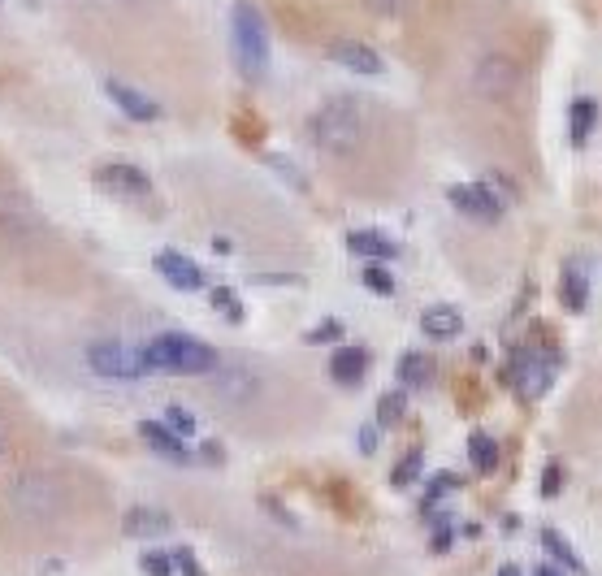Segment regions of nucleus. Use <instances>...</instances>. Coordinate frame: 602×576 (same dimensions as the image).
I'll return each instance as SVG.
<instances>
[{
  "instance_id": "nucleus-1",
  "label": "nucleus",
  "mask_w": 602,
  "mask_h": 576,
  "mask_svg": "<svg viewBox=\"0 0 602 576\" xmlns=\"http://www.w3.org/2000/svg\"><path fill=\"white\" fill-rule=\"evenodd\" d=\"M143 364L148 373H174V377H204V373H217V351L200 343L191 334H156L148 347H143Z\"/></svg>"
},
{
  "instance_id": "nucleus-2",
  "label": "nucleus",
  "mask_w": 602,
  "mask_h": 576,
  "mask_svg": "<svg viewBox=\"0 0 602 576\" xmlns=\"http://www.w3.org/2000/svg\"><path fill=\"white\" fill-rule=\"evenodd\" d=\"M312 139H317L325 156H351L364 139V109L351 96L321 104L317 117H312Z\"/></svg>"
},
{
  "instance_id": "nucleus-3",
  "label": "nucleus",
  "mask_w": 602,
  "mask_h": 576,
  "mask_svg": "<svg viewBox=\"0 0 602 576\" xmlns=\"http://www.w3.org/2000/svg\"><path fill=\"white\" fill-rule=\"evenodd\" d=\"M230 31H234V61L247 78H260L269 65V31H265V18L252 0H239L230 13Z\"/></svg>"
},
{
  "instance_id": "nucleus-4",
  "label": "nucleus",
  "mask_w": 602,
  "mask_h": 576,
  "mask_svg": "<svg viewBox=\"0 0 602 576\" xmlns=\"http://www.w3.org/2000/svg\"><path fill=\"white\" fill-rule=\"evenodd\" d=\"M87 364L96 369L100 377H113V382H139L148 377V364H143V347H126L117 338H104L87 351Z\"/></svg>"
},
{
  "instance_id": "nucleus-5",
  "label": "nucleus",
  "mask_w": 602,
  "mask_h": 576,
  "mask_svg": "<svg viewBox=\"0 0 602 576\" xmlns=\"http://www.w3.org/2000/svg\"><path fill=\"white\" fill-rule=\"evenodd\" d=\"M96 187L104 195H113V200H122V204H143V200H152V178L143 174L139 165H130V161H109V165H100L96 169Z\"/></svg>"
},
{
  "instance_id": "nucleus-6",
  "label": "nucleus",
  "mask_w": 602,
  "mask_h": 576,
  "mask_svg": "<svg viewBox=\"0 0 602 576\" xmlns=\"http://www.w3.org/2000/svg\"><path fill=\"white\" fill-rule=\"evenodd\" d=\"M507 369H512V373H507V382L516 386V395H520V399H542L546 390H551V382H555L551 356H542V351H533V347L516 351Z\"/></svg>"
},
{
  "instance_id": "nucleus-7",
  "label": "nucleus",
  "mask_w": 602,
  "mask_h": 576,
  "mask_svg": "<svg viewBox=\"0 0 602 576\" xmlns=\"http://www.w3.org/2000/svg\"><path fill=\"white\" fill-rule=\"evenodd\" d=\"M447 200L460 208L464 217L473 221H486V226H494V221H503V195H494L486 182H455V187L447 191Z\"/></svg>"
},
{
  "instance_id": "nucleus-8",
  "label": "nucleus",
  "mask_w": 602,
  "mask_h": 576,
  "mask_svg": "<svg viewBox=\"0 0 602 576\" xmlns=\"http://www.w3.org/2000/svg\"><path fill=\"white\" fill-rule=\"evenodd\" d=\"M156 273H161L169 286H178V291H204V269L195 265L191 256H182V252H161V256H156Z\"/></svg>"
},
{
  "instance_id": "nucleus-9",
  "label": "nucleus",
  "mask_w": 602,
  "mask_h": 576,
  "mask_svg": "<svg viewBox=\"0 0 602 576\" xmlns=\"http://www.w3.org/2000/svg\"><path fill=\"white\" fill-rule=\"evenodd\" d=\"M104 91H109V100H113L126 117H135V122H156V117H161V104L148 100V96H143V91H135V87L117 83V78H109V83H104Z\"/></svg>"
},
{
  "instance_id": "nucleus-10",
  "label": "nucleus",
  "mask_w": 602,
  "mask_h": 576,
  "mask_svg": "<svg viewBox=\"0 0 602 576\" xmlns=\"http://www.w3.org/2000/svg\"><path fill=\"white\" fill-rule=\"evenodd\" d=\"M122 529L130 538H165V533H174V516L161 507H130L122 516Z\"/></svg>"
},
{
  "instance_id": "nucleus-11",
  "label": "nucleus",
  "mask_w": 602,
  "mask_h": 576,
  "mask_svg": "<svg viewBox=\"0 0 602 576\" xmlns=\"http://www.w3.org/2000/svg\"><path fill=\"white\" fill-rule=\"evenodd\" d=\"M330 377L338 386H360L369 377V351L364 347H338L330 360Z\"/></svg>"
},
{
  "instance_id": "nucleus-12",
  "label": "nucleus",
  "mask_w": 602,
  "mask_h": 576,
  "mask_svg": "<svg viewBox=\"0 0 602 576\" xmlns=\"http://www.w3.org/2000/svg\"><path fill=\"white\" fill-rule=\"evenodd\" d=\"M347 247L364 260H373V265H386V260H399V243L386 239V234L377 230H351L347 234Z\"/></svg>"
},
{
  "instance_id": "nucleus-13",
  "label": "nucleus",
  "mask_w": 602,
  "mask_h": 576,
  "mask_svg": "<svg viewBox=\"0 0 602 576\" xmlns=\"http://www.w3.org/2000/svg\"><path fill=\"white\" fill-rule=\"evenodd\" d=\"M421 330L434 338V343H451V338H460V334H464V312H460V308H451V304L425 308Z\"/></svg>"
},
{
  "instance_id": "nucleus-14",
  "label": "nucleus",
  "mask_w": 602,
  "mask_h": 576,
  "mask_svg": "<svg viewBox=\"0 0 602 576\" xmlns=\"http://www.w3.org/2000/svg\"><path fill=\"white\" fill-rule=\"evenodd\" d=\"M477 87L486 91V96H507V91L516 87V65L507 57H486L477 65Z\"/></svg>"
},
{
  "instance_id": "nucleus-15",
  "label": "nucleus",
  "mask_w": 602,
  "mask_h": 576,
  "mask_svg": "<svg viewBox=\"0 0 602 576\" xmlns=\"http://www.w3.org/2000/svg\"><path fill=\"white\" fill-rule=\"evenodd\" d=\"M139 438L148 442L156 455H169L174 464H187V460H191V455H187V442H182L174 429H165L161 421H143V425H139Z\"/></svg>"
},
{
  "instance_id": "nucleus-16",
  "label": "nucleus",
  "mask_w": 602,
  "mask_h": 576,
  "mask_svg": "<svg viewBox=\"0 0 602 576\" xmlns=\"http://www.w3.org/2000/svg\"><path fill=\"white\" fill-rule=\"evenodd\" d=\"M334 61L347 65V70H356V74H382V70H386V61L377 57L369 44H356V39H343V44H334Z\"/></svg>"
},
{
  "instance_id": "nucleus-17",
  "label": "nucleus",
  "mask_w": 602,
  "mask_h": 576,
  "mask_svg": "<svg viewBox=\"0 0 602 576\" xmlns=\"http://www.w3.org/2000/svg\"><path fill=\"white\" fill-rule=\"evenodd\" d=\"M434 369L438 364L425 356V351H403L399 356V382L408 390H425L429 382H434Z\"/></svg>"
},
{
  "instance_id": "nucleus-18",
  "label": "nucleus",
  "mask_w": 602,
  "mask_h": 576,
  "mask_svg": "<svg viewBox=\"0 0 602 576\" xmlns=\"http://www.w3.org/2000/svg\"><path fill=\"white\" fill-rule=\"evenodd\" d=\"M564 308L568 312L590 308V278H585L581 260H568V265H564Z\"/></svg>"
},
{
  "instance_id": "nucleus-19",
  "label": "nucleus",
  "mask_w": 602,
  "mask_h": 576,
  "mask_svg": "<svg viewBox=\"0 0 602 576\" xmlns=\"http://www.w3.org/2000/svg\"><path fill=\"white\" fill-rule=\"evenodd\" d=\"M594 126H598V100L594 96H581L572 104V143L585 148V143L594 139Z\"/></svg>"
},
{
  "instance_id": "nucleus-20",
  "label": "nucleus",
  "mask_w": 602,
  "mask_h": 576,
  "mask_svg": "<svg viewBox=\"0 0 602 576\" xmlns=\"http://www.w3.org/2000/svg\"><path fill=\"white\" fill-rule=\"evenodd\" d=\"M468 464H473L477 473H494V468H499V442L477 429V434L468 438Z\"/></svg>"
},
{
  "instance_id": "nucleus-21",
  "label": "nucleus",
  "mask_w": 602,
  "mask_h": 576,
  "mask_svg": "<svg viewBox=\"0 0 602 576\" xmlns=\"http://www.w3.org/2000/svg\"><path fill=\"white\" fill-rule=\"evenodd\" d=\"M403 412H408V395L403 390H390V395L377 399V429H386V425H399L403 421Z\"/></svg>"
},
{
  "instance_id": "nucleus-22",
  "label": "nucleus",
  "mask_w": 602,
  "mask_h": 576,
  "mask_svg": "<svg viewBox=\"0 0 602 576\" xmlns=\"http://www.w3.org/2000/svg\"><path fill=\"white\" fill-rule=\"evenodd\" d=\"M542 546H546V555H555V564H564L568 572H581V559H577V551L568 546L564 533L546 529V533H542Z\"/></svg>"
},
{
  "instance_id": "nucleus-23",
  "label": "nucleus",
  "mask_w": 602,
  "mask_h": 576,
  "mask_svg": "<svg viewBox=\"0 0 602 576\" xmlns=\"http://www.w3.org/2000/svg\"><path fill=\"white\" fill-rule=\"evenodd\" d=\"M421 464H425V455H421V451H412L408 460H403V464L395 468V477H390V486H395V490H408L412 481H421Z\"/></svg>"
},
{
  "instance_id": "nucleus-24",
  "label": "nucleus",
  "mask_w": 602,
  "mask_h": 576,
  "mask_svg": "<svg viewBox=\"0 0 602 576\" xmlns=\"http://www.w3.org/2000/svg\"><path fill=\"white\" fill-rule=\"evenodd\" d=\"M360 278H364V286H369V291H377V295H395V278H390L386 265H373V260H369Z\"/></svg>"
},
{
  "instance_id": "nucleus-25",
  "label": "nucleus",
  "mask_w": 602,
  "mask_h": 576,
  "mask_svg": "<svg viewBox=\"0 0 602 576\" xmlns=\"http://www.w3.org/2000/svg\"><path fill=\"white\" fill-rule=\"evenodd\" d=\"M165 429H174V434L187 442V438H195V416L191 412H182V408H165V421H161Z\"/></svg>"
},
{
  "instance_id": "nucleus-26",
  "label": "nucleus",
  "mask_w": 602,
  "mask_h": 576,
  "mask_svg": "<svg viewBox=\"0 0 602 576\" xmlns=\"http://www.w3.org/2000/svg\"><path fill=\"white\" fill-rule=\"evenodd\" d=\"M213 308H217L226 321H234V325L243 321V304L234 299V291H226V286H217V291H213Z\"/></svg>"
},
{
  "instance_id": "nucleus-27",
  "label": "nucleus",
  "mask_w": 602,
  "mask_h": 576,
  "mask_svg": "<svg viewBox=\"0 0 602 576\" xmlns=\"http://www.w3.org/2000/svg\"><path fill=\"white\" fill-rule=\"evenodd\" d=\"M343 321H321V325H312V330L304 334L308 343H343Z\"/></svg>"
},
{
  "instance_id": "nucleus-28",
  "label": "nucleus",
  "mask_w": 602,
  "mask_h": 576,
  "mask_svg": "<svg viewBox=\"0 0 602 576\" xmlns=\"http://www.w3.org/2000/svg\"><path fill=\"white\" fill-rule=\"evenodd\" d=\"M139 564H143V572H148V576H174V559H169L165 551H148Z\"/></svg>"
},
{
  "instance_id": "nucleus-29",
  "label": "nucleus",
  "mask_w": 602,
  "mask_h": 576,
  "mask_svg": "<svg viewBox=\"0 0 602 576\" xmlns=\"http://www.w3.org/2000/svg\"><path fill=\"white\" fill-rule=\"evenodd\" d=\"M169 559H174V572H182V576H204V568L195 564V555L187 551V546H178V551L169 555Z\"/></svg>"
},
{
  "instance_id": "nucleus-30",
  "label": "nucleus",
  "mask_w": 602,
  "mask_h": 576,
  "mask_svg": "<svg viewBox=\"0 0 602 576\" xmlns=\"http://www.w3.org/2000/svg\"><path fill=\"white\" fill-rule=\"evenodd\" d=\"M559 486H564V468L559 464H546V477H542V494L551 499V494H559Z\"/></svg>"
},
{
  "instance_id": "nucleus-31",
  "label": "nucleus",
  "mask_w": 602,
  "mask_h": 576,
  "mask_svg": "<svg viewBox=\"0 0 602 576\" xmlns=\"http://www.w3.org/2000/svg\"><path fill=\"white\" fill-rule=\"evenodd\" d=\"M377 434H382V429H377V425H364V429H360V451H364V455H373V447H377Z\"/></svg>"
},
{
  "instance_id": "nucleus-32",
  "label": "nucleus",
  "mask_w": 602,
  "mask_h": 576,
  "mask_svg": "<svg viewBox=\"0 0 602 576\" xmlns=\"http://www.w3.org/2000/svg\"><path fill=\"white\" fill-rule=\"evenodd\" d=\"M451 538H455V533H451V525H447V529H438V533H434V555L451 551Z\"/></svg>"
},
{
  "instance_id": "nucleus-33",
  "label": "nucleus",
  "mask_w": 602,
  "mask_h": 576,
  "mask_svg": "<svg viewBox=\"0 0 602 576\" xmlns=\"http://www.w3.org/2000/svg\"><path fill=\"white\" fill-rule=\"evenodd\" d=\"M369 5H373L377 13H403V5H408V0H369Z\"/></svg>"
},
{
  "instance_id": "nucleus-34",
  "label": "nucleus",
  "mask_w": 602,
  "mask_h": 576,
  "mask_svg": "<svg viewBox=\"0 0 602 576\" xmlns=\"http://www.w3.org/2000/svg\"><path fill=\"white\" fill-rule=\"evenodd\" d=\"M533 576H564V572H559L555 564H542V568H538V572H533Z\"/></svg>"
},
{
  "instance_id": "nucleus-35",
  "label": "nucleus",
  "mask_w": 602,
  "mask_h": 576,
  "mask_svg": "<svg viewBox=\"0 0 602 576\" xmlns=\"http://www.w3.org/2000/svg\"><path fill=\"white\" fill-rule=\"evenodd\" d=\"M499 576H520V568H516V564H507V568H503Z\"/></svg>"
},
{
  "instance_id": "nucleus-36",
  "label": "nucleus",
  "mask_w": 602,
  "mask_h": 576,
  "mask_svg": "<svg viewBox=\"0 0 602 576\" xmlns=\"http://www.w3.org/2000/svg\"><path fill=\"white\" fill-rule=\"evenodd\" d=\"M0 451H5V421H0Z\"/></svg>"
}]
</instances>
